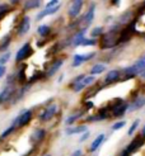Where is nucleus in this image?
Here are the masks:
<instances>
[{
	"label": "nucleus",
	"mask_w": 145,
	"mask_h": 156,
	"mask_svg": "<svg viewBox=\"0 0 145 156\" xmlns=\"http://www.w3.org/2000/svg\"><path fill=\"white\" fill-rule=\"evenodd\" d=\"M144 70H145V53L140 58H137L132 65H130V66L121 70V81L134 79V77L139 76Z\"/></svg>",
	"instance_id": "1"
},
{
	"label": "nucleus",
	"mask_w": 145,
	"mask_h": 156,
	"mask_svg": "<svg viewBox=\"0 0 145 156\" xmlns=\"http://www.w3.org/2000/svg\"><path fill=\"white\" fill-rule=\"evenodd\" d=\"M118 36H120V29L117 26L112 27L107 33L102 34V41H101V48L102 50H110L113 48L114 46L118 44Z\"/></svg>",
	"instance_id": "2"
},
{
	"label": "nucleus",
	"mask_w": 145,
	"mask_h": 156,
	"mask_svg": "<svg viewBox=\"0 0 145 156\" xmlns=\"http://www.w3.org/2000/svg\"><path fill=\"white\" fill-rule=\"evenodd\" d=\"M144 145H145V138L140 135H136V136L132 137V140L124 147V149H121L120 152L126 155V156H132L139 150H141Z\"/></svg>",
	"instance_id": "3"
},
{
	"label": "nucleus",
	"mask_w": 145,
	"mask_h": 156,
	"mask_svg": "<svg viewBox=\"0 0 145 156\" xmlns=\"http://www.w3.org/2000/svg\"><path fill=\"white\" fill-rule=\"evenodd\" d=\"M127 105L129 103L125 102L124 99L116 98L113 102L108 104V108L111 111V117H113V118H121V117H124L127 113Z\"/></svg>",
	"instance_id": "4"
},
{
	"label": "nucleus",
	"mask_w": 145,
	"mask_h": 156,
	"mask_svg": "<svg viewBox=\"0 0 145 156\" xmlns=\"http://www.w3.org/2000/svg\"><path fill=\"white\" fill-rule=\"evenodd\" d=\"M32 118H33V111H31V109H24V111H22L17 117H15L12 124L17 129L23 128V127L28 126L31 123V121H32Z\"/></svg>",
	"instance_id": "5"
},
{
	"label": "nucleus",
	"mask_w": 145,
	"mask_h": 156,
	"mask_svg": "<svg viewBox=\"0 0 145 156\" xmlns=\"http://www.w3.org/2000/svg\"><path fill=\"white\" fill-rule=\"evenodd\" d=\"M57 112H59V105L56 103H52V104H50L42 109L41 113L38 114V119H40V122H42V123L50 122L53 117L57 114Z\"/></svg>",
	"instance_id": "6"
},
{
	"label": "nucleus",
	"mask_w": 145,
	"mask_h": 156,
	"mask_svg": "<svg viewBox=\"0 0 145 156\" xmlns=\"http://www.w3.org/2000/svg\"><path fill=\"white\" fill-rule=\"evenodd\" d=\"M46 137H47L46 128H34L29 140H31V144L33 145V147H38L46 140Z\"/></svg>",
	"instance_id": "7"
},
{
	"label": "nucleus",
	"mask_w": 145,
	"mask_h": 156,
	"mask_svg": "<svg viewBox=\"0 0 145 156\" xmlns=\"http://www.w3.org/2000/svg\"><path fill=\"white\" fill-rule=\"evenodd\" d=\"M32 53H33L32 46H31L29 42H26V43L18 50L17 55H15V62H22V61L27 60L29 56H32Z\"/></svg>",
	"instance_id": "8"
},
{
	"label": "nucleus",
	"mask_w": 145,
	"mask_h": 156,
	"mask_svg": "<svg viewBox=\"0 0 145 156\" xmlns=\"http://www.w3.org/2000/svg\"><path fill=\"white\" fill-rule=\"evenodd\" d=\"M96 57V52H89V53H75L73 56V62H71V67H79L82 66L84 62H88L92 58Z\"/></svg>",
	"instance_id": "9"
},
{
	"label": "nucleus",
	"mask_w": 145,
	"mask_h": 156,
	"mask_svg": "<svg viewBox=\"0 0 145 156\" xmlns=\"http://www.w3.org/2000/svg\"><path fill=\"white\" fill-rule=\"evenodd\" d=\"M120 80H121V70L112 69L110 71H107L104 79H103V85H112V84H116Z\"/></svg>",
	"instance_id": "10"
},
{
	"label": "nucleus",
	"mask_w": 145,
	"mask_h": 156,
	"mask_svg": "<svg viewBox=\"0 0 145 156\" xmlns=\"http://www.w3.org/2000/svg\"><path fill=\"white\" fill-rule=\"evenodd\" d=\"M15 91H17V89H15L14 85H8L6 88H4L2 91H0V105L10 102L15 94Z\"/></svg>",
	"instance_id": "11"
},
{
	"label": "nucleus",
	"mask_w": 145,
	"mask_h": 156,
	"mask_svg": "<svg viewBox=\"0 0 145 156\" xmlns=\"http://www.w3.org/2000/svg\"><path fill=\"white\" fill-rule=\"evenodd\" d=\"M129 105H127V112L131 113V112H135V111H140L141 108L145 107V97L144 95H136L134 97V99L131 102H127Z\"/></svg>",
	"instance_id": "12"
},
{
	"label": "nucleus",
	"mask_w": 145,
	"mask_h": 156,
	"mask_svg": "<svg viewBox=\"0 0 145 156\" xmlns=\"http://www.w3.org/2000/svg\"><path fill=\"white\" fill-rule=\"evenodd\" d=\"M106 140H107V136L104 133H99L93 141H92V144L89 145L88 147V152L89 154H96L99 149L102 147V145L106 142Z\"/></svg>",
	"instance_id": "13"
},
{
	"label": "nucleus",
	"mask_w": 145,
	"mask_h": 156,
	"mask_svg": "<svg viewBox=\"0 0 145 156\" xmlns=\"http://www.w3.org/2000/svg\"><path fill=\"white\" fill-rule=\"evenodd\" d=\"M64 65V58H55L52 61V64L50 65L49 69H46L45 71V77H52L55 76L56 73L61 69V66Z\"/></svg>",
	"instance_id": "14"
},
{
	"label": "nucleus",
	"mask_w": 145,
	"mask_h": 156,
	"mask_svg": "<svg viewBox=\"0 0 145 156\" xmlns=\"http://www.w3.org/2000/svg\"><path fill=\"white\" fill-rule=\"evenodd\" d=\"M83 3L84 0H73L69 5V9H67V14L70 18H76L82 12V8H83Z\"/></svg>",
	"instance_id": "15"
},
{
	"label": "nucleus",
	"mask_w": 145,
	"mask_h": 156,
	"mask_svg": "<svg viewBox=\"0 0 145 156\" xmlns=\"http://www.w3.org/2000/svg\"><path fill=\"white\" fill-rule=\"evenodd\" d=\"M88 131V126L84 124H78V126H70L65 128V135L66 136H74V135H82L84 132Z\"/></svg>",
	"instance_id": "16"
},
{
	"label": "nucleus",
	"mask_w": 145,
	"mask_h": 156,
	"mask_svg": "<svg viewBox=\"0 0 145 156\" xmlns=\"http://www.w3.org/2000/svg\"><path fill=\"white\" fill-rule=\"evenodd\" d=\"M84 114H85V112H84L83 109H80V111H78V112H74L73 114L67 115L66 118H65V124H66V127L74 126V124H75L76 122H78L80 118H83Z\"/></svg>",
	"instance_id": "17"
},
{
	"label": "nucleus",
	"mask_w": 145,
	"mask_h": 156,
	"mask_svg": "<svg viewBox=\"0 0 145 156\" xmlns=\"http://www.w3.org/2000/svg\"><path fill=\"white\" fill-rule=\"evenodd\" d=\"M106 70H107V66H106L104 64H102V62H97V64H94L93 66L90 67L89 75H92V76H98V75L103 74Z\"/></svg>",
	"instance_id": "18"
},
{
	"label": "nucleus",
	"mask_w": 145,
	"mask_h": 156,
	"mask_svg": "<svg viewBox=\"0 0 145 156\" xmlns=\"http://www.w3.org/2000/svg\"><path fill=\"white\" fill-rule=\"evenodd\" d=\"M84 33H85V28H84L83 30H80V32L75 33L74 37L71 38L70 41H69L70 46H73V47H79V46L82 44V42H83V40L85 38V37H84Z\"/></svg>",
	"instance_id": "19"
},
{
	"label": "nucleus",
	"mask_w": 145,
	"mask_h": 156,
	"mask_svg": "<svg viewBox=\"0 0 145 156\" xmlns=\"http://www.w3.org/2000/svg\"><path fill=\"white\" fill-rule=\"evenodd\" d=\"M31 28V20H29V17H24L22 19L20 24H19V28H18V36H24L26 33H28V30Z\"/></svg>",
	"instance_id": "20"
},
{
	"label": "nucleus",
	"mask_w": 145,
	"mask_h": 156,
	"mask_svg": "<svg viewBox=\"0 0 145 156\" xmlns=\"http://www.w3.org/2000/svg\"><path fill=\"white\" fill-rule=\"evenodd\" d=\"M94 12H96V4H92V5L89 6V10H88L87 14H85V17H84V24H85V27L90 26V23L93 22Z\"/></svg>",
	"instance_id": "21"
},
{
	"label": "nucleus",
	"mask_w": 145,
	"mask_h": 156,
	"mask_svg": "<svg viewBox=\"0 0 145 156\" xmlns=\"http://www.w3.org/2000/svg\"><path fill=\"white\" fill-rule=\"evenodd\" d=\"M59 9H60V5H57V6H55V8H51V9H43L42 12H40V13H38V14L36 15V19H37V20H41L42 18L47 17V15H52V14H55Z\"/></svg>",
	"instance_id": "22"
},
{
	"label": "nucleus",
	"mask_w": 145,
	"mask_h": 156,
	"mask_svg": "<svg viewBox=\"0 0 145 156\" xmlns=\"http://www.w3.org/2000/svg\"><path fill=\"white\" fill-rule=\"evenodd\" d=\"M139 126H140V119H139V118L134 119V122L130 124V127H129V129H127V136L134 137V136L136 135L137 129H139Z\"/></svg>",
	"instance_id": "23"
},
{
	"label": "nucleus",
	"mask_w": 145,
	"mask_h": 156,
	"mask_svg": "<svg viewBox=\"0 0 145 156\" xmlns=\"http://www.w3.org/2000/svg\"><path fill=\"white\" fill-rule=\"evenodd\" d=\"M82 84H83V87L84 88H89V87H92L94 83H96V76H92V75H85L83 77V80L80 81Z\"/></svg>",
	"instance_id": "24"
},
{
	"label": "nucleus",
	"mask_w": 145,
	"mask_h": 156,
	"mask_svg": "<svg viewBox=\"0 0 145 156\" xmlns=\"http://www.w3.org/2000/svg\"><path fill=\"white\" fill-rule=\"evenodd\" d=\"M42 0H27V3L24 4V9L29 10V9H34V8H38L41 5Z\"/></svg>",
	"instance_id": "25"
},
{
	"label": "nucleus",
	"mask_w": 145,
	"mask_h": 156,
	"mask_svg": "<svg viewBox=\"0 0 145 156\" xmlns=\"http://www.w3.org/2000/svg\"><path fill=\"white\" fill-rule=\"evenodd\" d=\"M50 27L49 26H46V24H43V26H40L38 27V29H37V33L40 34L41 37H46V36H49V33H50Z\"/></svg>",
	"instance_id": "26"
},
{
	"label": "nucleus",
	"mask_w": 145,
	"mask_h": 156,
	"mask_svg": "<svg viewBox=\"0 0 145 156\" xmlns=\"http://www.w3.org/2000/svg\"><path fill=\"white\" fill-rule=\"evenodd\" d=\"M126 123H127L126 121H116L111 126V129L112 131H120V129H122V128L126 126Z\"/></svg>",
	"instance_id": "27"
},
{
	"label": "nucleus",
	"mask_w": 145,
	"mask_h": 156,
	"mask_svg": "<svg viewBox=\"0 0 145 156\" xmlns=\"http://www.w3.org/2000/svg\"><path fill=\"white\" fill-rule=\"evenodd\" d=\"M98 43V41L96 38H84L80 46H84V47H90V46H96Z\"/></svg>",
	"instance_id": "28"
},
{
	"label": "nucleus",
	"mask_w": 145,
	"mask_h": 156,
	"mask_svg": "<svg viewBox=\"0 0 145 156\" xmlns=\"http://www.w3.org/2000/svg\"><path fill=\"white\" fill-rule=\"evenodd\" d=\"M15 129H17V128H15L13 124H12L10 127H8V128L3 132V133H2V136H0V140H4V138H6V137H9L12 133H14V131H15Z\"/></svg>",
	"instance_id": "29"
},
{
	"label": "nucleus",
	"mask_w": 145,
	"mask_h": 156,
	"mask_svg": "<svg viewBox=\"0 0 145 156\" xmlns=\"http://www.w3.org/2000/svg\"><path fill=\"white\" fill-rule=\"evenodd\" d=\"M9 43H10V36L4 37V40L2 41V44H0V51H5L9 47Z\"/></svg>",
	"instance_id": "30"
},
{
	"label": "nucleus",
	"mask_w": 145,
	"mask_h": 156,
	"mask_svg": "<svg viewBox=\"0 0 145 156\" xmlns=\"http://www.w3.org/2000/svg\"><path fill=\"white\" fill-rule=\"evenodd\" d=\"M103 33H104V32H103V28H102V27L93 28V29H92V32H90V34H92V37H93V38H96V37H101Z\"/></svg>",
	"instance_id": "31"
},
{
	"label": "nucleus",
	"mask_w": 145,
	"mask_h": 156,
	"mask_svg": "<svg viewBox=\"0 0 145 156\" xmlns=\"http://www.w3.org/2000/svg\"><path fill=\"white\" fill-rule=\"evenodd\" d=\"M92 108H94V103L93 102H92V100H89V99H87V102L85 103H84V108H83V111L84 112H89L90 111V109Z\"/></svg>",
	"instance_id": "32"
},
{
	"label": "nucleus",
	"mask_w": 145,
	"mask_h": 156,
	"mask_svg": "<svg viewBox=\"0 0 145 156\" xmlns=\"http://www.w3.org/2000/svg\"><path fill=\"white\" fill-rule=\"evenodd\" d=\"M89 137H90V131L88 129L87 132H84V133H82V135H80V137H79V142H80V144L85 142Z\"/></svg>",
	"instance_id": "33"
},
{
	"label": "nucleus",
	"mask_w": 145,
	"mask_h": 156,
	"mask_svg": "<svg viewBox=\"0 0 145 156\" xmlns=\"http://www.w3.org/2000/svg\"><path fill=\"white\" fill-rule=\"evenodd\" d=\"M9 58H10V53H9V52L4 53L3 56L0 57V65H4V64H6V62L9 61Z\"/></svg>",
	"instance_id": "34"
},
{
	"label": "nucleus",
	"mask_w": 145,
	"mask_h": 156,
	"mask_svg": "<svg viewBox=\"0 0 145 156\" xmlns=\"http://www.w3.org/2000/svg\"><path fill=\"white\" fill-rule=\"evenodd\" d=\"M59 5V0H50V2L46 4V8L45 9H51V8H55Z\"/></svg>",
	"instance_id": "35"
},
{
	"label": "nucleus",
	"mask_w": 145,
	"mask_h": 156,
	"mask_svg": "<svg viewBox=\"0 0 145 156\" xmlns=\"http://www.w3.org/2000/svg\"><path fill=\"white\" fill-rule=\"evenodd\" d=\"M9 10V5L6 4H0V17H3V15Z\"/></svg>",
	"instance_id": "36"
},
{
	"label": "nucleus",
	"mask_w": 145,
	"mask_h": 156,
	"mask_svg": "<svg viewBox=\"0 0 145 156\" xmlns=\"http://www.w3.org/2000/svg\"><path fill=\"white\" fill-rule=\"evenodd\" d=\"M69 156H84V151H83V149H76Z\"/></svg>",
	"instance_id": "37"
},
{
	"label": "nucleus",
	"mask_w": 145,
	"mask_h": 156,
	"mask_svg": "<svg viewBox=\"0 0 145 156\" xmlns=\"http://www.w3.org/2000/svg\"><path fill=\"white\" fill-rule=\"evenodd\" d=\"M5 73H6L5 65H0V77H3V76L5 75Z\"/></svg>",
	"instance_id": "38"
},
{
	"label": "nucleus",
	"mask_w": 145,
	"mask_h": 156,
	"mask_svg": "<svg viewBox=\"0 0 145 156\" xmlns=\"http://www.w3.org/2000/svg\"><path fill=\"white\" fill-rule=\"evenodd\" d=\"M140 136H143L144 138H145V124H144V126L141 127V129H140V133H139Z\"/></svg>",
	"instance_id": "39"
},
{
	"label": "nucleus",
	"mask_w": 145,
	"mask_h": 156,
	"mask_svg": "<svg viewBox=\"0 0 145 156\" xmlns=\"http://www.w3.org/2000/svg\"><path fill=\"white\" fill-rule=\"evenodd\" d=\"M139 77H140L141 80H145V70H144V71H143V73L139 75Z\"/></svg>",
	"instance_id": "40"
},
{
	"label": "nucleus",
	"mask_w": 145,
	"mask_h": 156,
	"mask_svg": "<svg viewBox=\"0 0 145 156\" xmlns=\"http://www.w3.org/2000/svg\"><path fill=\"white\" fill-rule=\"evenodd\" d=\"M144 12H145V3H144L143 6L140 8V14H144Z\"/></svg>",
	"instance_id": "41"
},
{
	"label": "nucleus",
	"mask_w": 145,
	"mask_h": 156,
	"mask_svg": "<svg viewBox=\"0 0 145 156\" xmlns=\"http://www.w3.org/2000/svg\"><path fill=\"white\" fill-rule=\"evenodd\" d=\"M120 0H112V5H118Z\"/></svg>",
	"instance_id": "42"
},
{
	"label": "nucleus",
	"mask_w": 145,
	"mask_h": 156,
	"mask_svg": "<svg viewBox=\"0 0 145 156\" xmlns=\"http://www.w3.org/2000/svg\"><path fill=\"white\" fill-rule=\"evenodd\" d=\"M18 2H19V0H10V3H12V4H17Z\"/></svg>",
	"instance_id": "43"
},
{
	"label": "nucleus",
	"mask_w": 145,
	"mask_h": 156,
	"mask_svg": "<svg viewBox=\"0 0 145 156\" xmlns=\"http://www.w3.org/2000/svg\"><path fill=\"white\" fill-rule=\"evenodd\" d=\"M42 156H52V155H51V154H43Z\"/></svg>",
	"instance_id": "44"
}]
</instances>
